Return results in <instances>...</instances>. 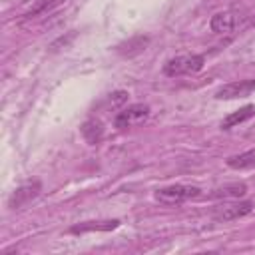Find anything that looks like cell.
Masks as SVG:
<instances>
[{
  "label": "cell",
  "mask_w": 255,
  "mask_h": 255,
  "mask_svg": "<svg viewBox=\"0 0 255 255\" xmlns=\"http://www.w3.org/2000/svg\"><path fill=\"white\" fill-rule=\"evenodd\" d=\"M147 44H149V38H147V36H135V38H131V40H128V42H124V44H120V46H118V52H120V54L133 56V54L145 50Z\"/></svg>",
  "instance_id": "cell-14"
},
{
  "label": "cell",
  "mask_w": 255,
  "mask_h": 255,
  "mask_svg": "<svg viewBox=\"0 0 255 255\" xmlns=\"http://www.w3.org/2000/svg\"><path fill=\"white\" fill-rule=\"evenodd\" d=\"M149 118V106L147 104H131L128 108H124L116 118H114V126L118 129H126L137 124H143Z\"/></svg>",
  "instance_id": "cell-3"
},
{
  "label": "cell",
  "mask_w": 255,
  "mask_h": 255,
  "mask_svg": "<svg viewBox=\"0 0 255 255\" xmlns=\"http://www.w3.org/2000/svg\"><path fill=\"white\" fill-rule=\"evenodd\" d=\"M253 211V203L251 201H235V203H227L221 205L213 211V221H235L241 219L245 215H249Z\"/></svg>",
  "instance_id": "cell-5"
},
{
  "label": "cell",
  "mask_w": 255,
  "mask_h": 255,
  "mask_svg": "<svg viewBox=\"0 0 255 255\" xmlns=\"http://www.w3.org/2000/svg\"><path fill=\"white\" fill-rule=\"evenodd\" d=\"M66 0H38L28 12H24V18H38V16H44V14H48V12H52V10H56L58 6H62Z\"/></svg>",
  "instance_id": "cell-13"
},
{
  "label": "cell",
  "mask_w": 255,
  "mask_h": 255,
  "mask_svg": "<svg viewBox=\"0 0 255 255\" xmlns=\"http://www.w3.org/2000/svg\"><path fill=\"white\" fill-rule=\"evenodd\" d=\"M255 90V80H239V82H229L221 86L215 92L217 100H235V98H245Z\"/></svg>",
  "instance_id": "cell-6"
},
{
  "label": "cell",
  "mask_w": 255,
  "mask_h": 255,
  "mask_svg": "<svg viewBox=\"0 0 255 255\" xmlns=\"http://www.w3.org/2000/svg\"><path fill=\"white\" fill-rule=\"evenodd\" d=\"M199 195H201V189L197 185H185V183H173V185H167L155 191V199L163 205H179Z\"/></svg>",
  "instance_id": "cell-1"
},
{
  "label": "cell",
  "mask_w": 255,
  "mask_h": 255,
  "mask_svg": "<svg viewBox=\"0 0 255 255\" xmlns=\"http://www.w3.org/2000/svg\"><path fill=\"white\" fill-rule=\"evenodd\" d=\"M227 167L231 169H249V167H255V147L253 149H247L239 155H231L227 157Z\"/></svg>",
  "instance_id": "cell-12"
},
{
  "label": "cell",
  "mask_w": 255,
  "mask_h": 255,
  "mask_svg": "<svg viewBox=\"0 0 255 255\" xmlns=\"http://www.w3.org/2000/svg\"><path fill=\"white\" fill-rule=\"evenodd\" d=\"M245 193H247V185L235 181V183H225L221 187H215L209 193V197L211 199H229V197H243Z\"/></svg>",
  "instance_id": "cell-10"
},
{
  "label": "cell",
  "mask_w": 255,
  "mask_h": 255,
  "mask_svg": "<svg viewBox=\"0 0 255 255\" xmlns=\"http://www.w3.org/2000/svg\"><path fill=\"white\" fill-rule=\"evenodd\" d=\"M203 62H205V58L201 54H181V56L169 58L163 64V74L169 76V78L183 76V74H193V72H199L203 68Z\"/></svg>",
  "instance_id": "cell-2"
},
{
  "label": "cell",
  "mask_w": 255,
  "mask_h": 255,
  "mask_svg": "<svg viewBox=\"0 0 255 255\" xmlns=\"http://www.w3.org/2000/svg\"><path fill=\"white\" fill-rule=\"evenodd\" d=\"M237 24V16L233 12H217L211 16L209 20V28L211 32L215 34H225V32H231Z\"/></svg>",
  "instance_id": "cell-7"
},
{
  "label": "cell",
  "mask_w": 255,
  "mask_h": 255,
  "mask_svg": "<svg viewBox=\"0 0 255 255\" xmlns=\"http://www.w3.org/2000/svg\"><path fill=\"white\" fill-rule=\"evenodd\" d=\"M42 191V183L40 181H26L22 185H18L10 197H8V207L10 209H22L24 205H28L32 199H36Z\"/></svg>",
  "instance_id": "cell-4"
},
{
  "label": "cell",
  "mask_w": 255,
  "mask_h": 255,
  "mask_svg": "<svg viewBox=\"0 0 255 255\" xmlns=\"http://www.w3.org/2000/svg\"><path fill=\"white\" fill-rule=\"evenodd\" d=\"M80 131H82V137L86 139V143H90V145H98L102 141V137H104V126H102L100 120H88V122H84V126L80 128Z\"/></svg>",
  "instance_id": "cell-9"
},
{
  "label": "cell",
  "mask_w": 255,
  "mask_h": 255,
  "mask_svg": "<svg viewBox=\"0 0 255 255\" xmlns=\"http://www.w3.org/2000/svg\"><path fill=\"white\" fill-rule=\"evenodd\" d=\"M126 102H128V92H124V90H118V92L110 94V98H108V104H110L112 108H120V106L126 104Z\"/></svg>",
  "instance_id": "cell-15"
},
{
  "label": "cell",
  "mask_w": 255,
  "mask_h": 255,
  "mask_svg": "<svg viewBox=\"0 0 255 255\" xmlns=\"http://www.w3.org/2000/svg\"><path fill=\"white\" fill-rule=\"evenodd\" d=\"M253 116H255V104H247V106H243L241 110L231 112L229 116H225V118L221 120V128H223V129H231V128H235V126L247 122V120L253 118Z\"/></svg>",
  "instance_id": "cell-8"
},
{
  "label": "cell",
  "mask_w": 255,
  "mask_h": 255,
  "mask_svg": "<svg viewBox=\"0 0 255 255\" xmlns=\"http://www.w3.org/2000/svg\"><path fill=\"white\" fill-rule=\"evenodd\" d=\"M120 225L118 219H108V221H84L78 225L70 227V233H86V231H110Z\"/></svg>",
  "instance_id": "cell-11"
}]
</instances>
